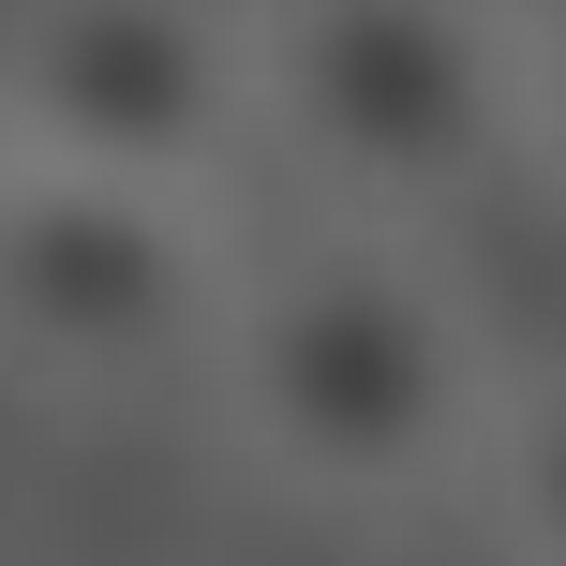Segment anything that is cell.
<instances>
[{
    "instance_id": "cell-6",
    "label": "cell",
    "mask_w": 566,
    "mask_h": 566,
    "mask_svg": "<svg viewBox=\"0 0 566 566\" xmlns=\"http://www.w3.org/2000/svg\"><path fill=\"white\" fill-rule=\"evenodd\" d=\"M522 90H537V149L566 165V0H537V15H522Z\"/></svg>"
},
{
    "instance_id": "cell-1",
    "label": "cell",
    "mask_w": 566,
    "mask_h": 566,
    "mask_svg": "<svg viewBox=\"0 0 566 566\" xmlns=\"http://www.w3.org/2000/svg\"><path fill=\"white\" fill-rule=\"evenodd\" d=\"M195 388L239 432V462H269L283 492H328V507H418V492L478 478L492 402H507L478 358V313L388 224H328L313 254L239 269Z\"/></svg>"
},
{
    "instance_id": "cell-4",
    "label": "cell",
    "mask_w": 566,
    "mask_h": 566,
    "mask_svg": "<svg viewBox=\"0 0 566 566\" xmlns=\"http://www.w3.org/2000/svg\"><path fill=\"white\" fill-rule=\"evenodd\" d=\"M254 135V15L239 0H30L0 30V149L149 195H209Z\"/></svg>"
},
{
    "instance_id": "cell-5",
    "label": "cell",
    "mask_w": 566,
    "mask_h": 566,
    "mask_svg": "<svg viewBox=\"0 0 566 566\" xmlns=\"http://www.w3.org/2000/svg\"><path fill=\"white\" fill-rule=\"evenodd\" d=\"M478 492H492V522H507V552H522V566H566V373H537V388L492 402Z\"/></svg>"
},
{
    "instance_id": "cell-3",
    "label": "cell",
    "mask_w": 566,
    "mask_h": 566,
    "mask_svg": "<svg viewBox=\"0 0 566 566\" xmlns=\"http://www.w3.org/2000/svg\"><path fill=\"white\" fill-rule=\"evenodd\" d=\"M239 269L209 254V195H149V179L30 165L0 149V358L30 388H179L224 343Z\"/></svg>"
},
{
    "instance_id": "cell-2",
    "label": "cell",
    "mask_w": 566,
    "mask_h": 566,
    "mask_svg": "<svg viewBox=\"0 0 566 566\" xmlns=\"http://www.w3.org/2000/svg\"><path fill=\"white\" fill-rule=\"evenodd\" d=\"M254 135L343 224H432L537 149L507 0H254Z\"/></svg>"
}]
</instances>
